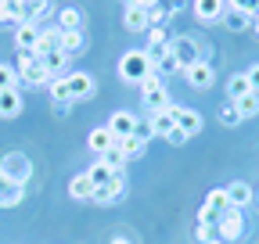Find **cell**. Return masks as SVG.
Here are the masks:
<instances>
[{"instance_id":"obj_3","label":"cell","mask_w":259,"mask_h":244,"mask_svg":"<svg viewBox=\"0 0 259 244\" xmlns=\"http://www.w3.org/2000/svg\"><path fill=\"white\" fill-rule=\"evenodd\" d=\"M141 101H144V108H151V115L169 108V90H166V83H162L158 72H151V76L141 83Z\"/></svg>"},{"instance_id":"obj_37","label":"cell","mask_w":259,"mask_h":244,"mask_svg":"<svg viewBox=\"0 0 259 244\" xmlns=\"http://www.w3.org/2000/svg\"><path fill=\"white\" fill-rule=\"evenodd\" d=\"M220 122H223V126H238V122H241V111H238V104H234V101L220 111Z\"/></svg>"},{"instance_id":"obj_22","label":"cell","mask_w":259,"mask_h":244,"mask_svg":"<svg viewBox=\"0 0 259 244\" xmlns=\"http://www.w3.org/2000/svg\"><path fill=\"white\" fill-rule=\"evenodd\" d=\"M40 61H44V69H47V76H51V79L69 76V72H65V65H69V54H65V50H51V54H44Z\"/></svg>"},{"instance_id":"obj_44","label":"cell","mask_w":259,"mask_h":244,"mask_svg":"<svg viewBox=\"0 0 259 244\" xmlns=\"http://www.w3.org/2000/svg\"><path fill=\"white\" fill-rule=\"evenodd\" d=\"M112 244H134V240H130V237H122V233H119V237H112Z\"/></svg>"},{"instance_id":"obj_29","label":"cell","mask_w":259,"mask_h":244,"mask_svg":"<svg viewBox=\"0 0 259 244\" xmlns=\"http://www.w3.org/2000/svg\"><path fill=\"white\" fill-rule=\"evenodd\" d=\"M148 118H151V130H155V137H169V130L177 126L169 111H155V115H148Z\"/></svg>"},{"instance_id":"obj_38","label":"cell","mask_w":259,"mask_h":244,"mask_svg":"<svg viewBox=\"0 0 259 244\" xmlns=\"http://www.w3.org/2000/svg\"><path fill=\"white\" fill-rule=\"evenodd\" d=\"M227 8H231V11H245V15H252V18H255L259 0H227Z\"/></svg>"},{"instance_id":"obj_46","label":"cell","mask_w":259,"mask_h":244,"mask_svg":"<svg viewBox=\"0 0 259 244\" xmlns=\"http://www.w3.org/2000/svg\"><path fill=\"white\" fill-rule=\"evenodd\" d=\"M209 244H223V240H220V237H216V240H209Z\"/></svg>"},{"instance_id":"obj_14","label":"cell","mask_w":259,"mask_h":244,"mask_svg":"<svg viewBox=\"0 0 259 244\" xmlns=\"http://www.w3.org/2000/svg\"><path fill=\"white\" fill-rule=\"evenodd\" d=\"M108 130L115 133V140H119V137H134V130H137V115H134V111H115V115L108 118Z\"/></svg>"},{"instance_id":"obj_47","label":"cell","mask_w":259,"mask_h":244,"mask_svg":"<svg viewBox=\"0 0 259 244\" xmlns=\"http://www.w3.org/2000/svg\"><path fill=\"white\" fill-rule=\"evenodd\" d=\"M255 205H259V191H255Z\"/></svg>"},{"instance_id":"obj_26","label":"cell","mask_w":259,"mask_h":244,"mask_svg":"<svg viewBox=\"0 0 259 244\" xmlns=\"http://www.w3.org/2000/svg\"><path fill=\"white\" fill-rule=\"evenodd\" d=\"M155 72H158V76H173V72H180V61L173 57L169 47H166V50H158V57H155Z\"/></svg>"},{"instance_id":"obj_32","label":"cell","mask_w":259,"mask_h":244,"mask_svg":"<svg viewBox=\"0 0 259 244\" xmlns=\"http://www.w3.org/2000/svg\"><path fill=\"white\" fill-rule=\"evenodd\" d=\"M115 147L122 151L126 162H130V158H137L141 151H144V140H137V137H119V140H115Z\"/></svg>"},{"instance_id":"obj_15","label":"cell","mask_w":259,"mask_h":244,"mask_svg":"<svg viewBox=\"0 0 259 244\" xmlns=\"http://www.w3.org/2000/svg\"><path fill=\"white\" fill-rule=\"evenodd\" d=\"M87 144H90V151H94V155L101 158L105 151H112V147H115V133H112L108 126H97V130L87 137Z\"/></svg>"},{"instance_id":"obj_12","label":"cell","mask_w":259,"mask_h":244,"mask_svg":"<svg viewBox=\"0 0 259 244\" xmlns=\"http://www.w3.org/2000/svg\"><path fill=\"white\" fill-rule=\"evenodd\" d=\"M227 0H194V18L198 22H223Z\"/></svg>"},{"instance_id":"obj_4","label":"cell","mask_w":259,"mask_h":244,"mask_svg":"<svg viewBox=\"0 0 259 244\" xmlns=\"http://www.w3.org/2000/svg\"><path fill=\"white\" fill-rule=\"evenodd\" d=\"M245 230H248V223H245V208H231V212H223V216L216 219V237H220L223 244L241 240Z\"/></svg>"},{"instance_id":"obj_42","label":"cell","mask_w":259,"mask_h":244,"mask_svg":"<svg viewBox=\"0 0 259 244\" xmlns=\"http://www.w3.org/2000/svg\"><path fill=\"white\" fill-rule=\"evenodd\" d=\"M166 140H169V144H184V140H187V133H184V130H180V126H173V130H169V137H166Z\"/></svg>"},{"instance_id":"obj_33","label":"cell","mask_w":259,"mask_h":244,"mask_svg":"<svg viewBox=\"0 0 259 244\" xmlns=\"http://www.w3.org/2000/svg\"><path fill=\"white\" fill-rule=\"evenodd\" d=\"M234 104H238L241 118H255V115H259V94H245V97L234 101Z\"/></svg>"},{"instance_id":"obj_43","label":"cell","mask_w":259,"mask_h":244,"mask_svg":"<svg viewBox=\"0 0 259 244\" xmlns=\"http://www.w3.org/2000/svg\"><path fill=\"white\" fill-rule=\"evenodd\" d=\"M158 0H126V8H155Z\"/></svg>"},{"instance_id":"obj_19","label":"cell","mask_w":259,"mask_h":244,"mask_svg":"<svg viewBox=\"0 0 259 244\" xmlns=\"http://www.w3.org/2000/svg\"><path fill=\"white\" fill-rule=\"evenodd\" d=\"M83 47H87V36H83V29H61V50L69 54V57L83 54Z\"/></svg>"},{"instance_id":"obj_8","label":"cell","mask_w":259,"mask_h":244,"mask_svg":"<svg viewBox=\"0 0 259 244\" xmlns=\"http://www.w3.org/2000/svg\"><path fill=\"white\" fill-rule=\"evenodd\" d=\"M122 194H126V172H115L105 187H94V198L90 201H97V205H119Z\"/></svg>"},{"instance_id":"obj_25","label":"cell","mask_w":259,"mask_h":244,"mask_svg":"<svg viewBox=\"0 0 259 244\" xmlns=\"http://www.w3.org/2000/svg\"><path fill=\"white\" fill-rule=\"evenodd\" d=\"M252 15H245V11H231L227 8V15H223V25L231 29V33H245V29H252Z\"/></svg>"},{"instance_id":"obj_45","label":"cell","mask_w":259,"mask_h":244,"mask_svg":"<svg viewBox=\"0 0 259 244\" xmlns=\"http://www.w3.org/2000/svg\"><path fill=\"white\" fill-rule=\"evenodd\" d=\"M252 33H255V36H259V18H255V22H252Z\"/></svg>"},{"instance_id":"obj_9","label":"cell","mask_w":259,"mask_h":244,"mask_svg":"<svg viewBox=\"0 0 259 244\" xmlns=\"http://www.w3.org/2000/svg\"><path fill=\"white\" fill-rule=\"evenodd\" d=\"M184 79H187L194 90H209V86H212V79H216V72H212L209 61H194L191 69H184Z\"/></svg>"},{"instance_id":"obj_31","label":"cell","mask_w":259,"mask_h":244,"mask_svg":"<svg viewBox=\"0 0 259 244\" xmlns=\"http://www.w3.org/2000/svg\"><path fill=\"white\" fill-rule=\"evenodd\" d=\"M22 11H25V22H40V18H47L51 4H47V0H25Z\"/></svg>"},{"instance_id":"obj_6","label":"cell","mask_w":259,"mask_h":244,"mask_svg":"<svg viewBox=\"0 0 259 244\" xmlns=\"http://www.w3.org/2000/svg\"><path fill=\"white\" fill-rule=\"evenodd\" d=\"M0 172L11 176L15 183H25L32 176V162H29V155H22V151H8V155L0 158Z\"/></svg>"},{"instance_id":"obj_23","label":"cell","mask_w":259,"mask_h":244,"mask_svg":"<svg viewBox=\"0 0 259 244\" xmlns=\"http://www.w3.org/2000/svg\"><path fill=\"white\" fill-rule=\"evenodd\" d=\"M69 194H72V201H90L94 198V183H90L87 172H79V176L69 179Z\"/></svg>"},{"instance_id":"obj_20","label":"cell","mask_w":259,"mask_h":244,"mask_svg":"<svg viewBox=\"0 0 259 244\" xmlns=\"http://www.w3.org/2000/svg\"><path fill=\"white\" fill-rule=\"evenodd\" d=\"M69 86H72V101H83L94 94V76L90 72H69Z\"/></svg>"},{"instance_id":"obj_2","label":"cell","mask_w":259,"mask_h":244,"mask_svg":"<svg viewBox=\"0 0 259 244\" xmlns=\"http://www.w3.org/2000/svg\"><path fill=\"white\" fill-rule=\"evenodd\" d=\"M18 79L25 83V86H51V76H47V69H44V61L36 57V54H25V50H18Z\"/></svg>"},{"instance_id":"obj_11","label":"cell","mask_w":259,"mask_h":244,"mask_svg":"<svg viewBox=\"0 0 259 244\" xmlns=\"http://www.w3.org/2000/svg\"><path fill=\"white\" fill-rule=\"evenodd\" d=\"M15 47L25 50V54H36V47H40V25H36V22L18 25V29H15Z\"/></svg>"},{"instance_id":"obj_10","label":"cell","mask_w":259,"mask_h":244,"mask_svg":"<svg viewBox=\"0 0 259 244\" xmlns=\"http://www.w3.org/2000/svg\"><path fill=\"white\" fill-rule=\"evenodd\" d=\"M25 198V183H15L11 176L0 172V208H15Z\"/></svg>"},{"instance_id":"obj_41","label":"cell","mask_w":259,"mask_h":244,"mask_svg":"<svg viewBox=\"0 0 259 244\" xmlns=\"http://www.w3.org/2000/svg\"><path fill=\"white\" fill-rule=\"evenodd\" d=\"M248 86H252V94H259V61H255V65H248Z\"/></svg>"},{"instance_id":"obj_5","label":"cell","mask_w":259,"mask_h":244,"mask_svg":"<svg viewBox=\"0 0 259 244\" xmlns=\"http://www.w3.org/2000/svg\"><path fill=\"white\" fill-rule=\"evenodd\" d=\"M169 115H173V122L187 133V137H198L202 133V126H205V118L194 111V108H184V104H177V101H169V108H166Z\"/></svg>"},{"instance_id":"obj_27","label":"cell","mask_w":259,"mask_h":244,"mask_svg":"<svg viewBox=\"0 0 259 244\" xmlns=\"http://www.w3.org/2000/svg\"><path fill=\"white\" fill-rule=\"evenodd\" d=\"M205 208H212L216 216L231 212V198H227V187H216V191H209V198H205Z\"/></svg>"},{"instance_id":"obj_17","label":"cell","mask_w":259,"mask_h":244,"mask_svg":"<svg viewBox=\"0 0 259 244\" xmlns=\"http://www.w3.org/2000/svg\"><path fill=\"white\" fill-rule=\"evenodd\" d=\"M122 22H126L130 33H148V29H151L148 8H126V11H122Z\"/></svg>"},{"instance_id":"obj_40","label":"cell","mask_w":259,"mask_h":244,"mask_svg":"<svg viewBox=\"0 0 259 244\" xmlns=\"http://www.w3.org/2000/svg\"><path fill=\"white\" fill-rule=\"evenodd\" d=\"M198 240H202V244L216 240V223H198Z\"/></svg>"},{"instance_id":"obj_13","label":"cell","mask_w":259,"mask_h":244,"mask_svg":"<svg viewBox=\"0 0 259 244\" xmlns=\"http://www.w3.org/2000/svg\"><path fill=\"white\" fill-rule=\"evenodd\" d=\"M51 101H54V108L58 111H65L72 104V86H69V76H58V79H51Z\"/></svg>"},{"instance_id":"obj_24","label":"cell","mask_w":259,"mask_h":244,"mask_svg":"<svg viewBox=\"0 0 259 244\" xmlns=\"http://www.w3.org/2000/svg\"><path fill=\"white\" fill-rule=\"evenodd\" d=\"M245 94H252V86H248V76H245V72H234L231 79H227V97H231V101H241Z\"/></svg>"},{"instance_id":"obj_21","label":"cell","mask_w":259,"mask_h":244,"mask_svg":"<svg viewBox=\"0 0 259 244\" xmlns=\"http://www.w3.org/2000/svg\"><path fill=\"white\" fill-rule=\"evenodd\" d=\"M22 115V94L18 90H0V118Z\"/></svg>"},{"instance_id":"obj_7","label":"cell","mask_w":259,"mask_h":244,"mask_svg":"<svg viewBox=\"0 0 259 244\" xmlns=\"http://www.w3.org/2000/svg\"><path fill=\"white\" fill-rule=\"evenodd\" d=\"M169 50H173V57L180 61V72L191 69L194 61H202V50H198V40H194V36H177V40H169Z\"/></svg>"},{"instance_id":"obj_16","label":"cell","mask_w":259,"mask_h":244,"mask_svg":"<svg viewBox=\"0 0 259 244\" xmlns=\"http://www.w3.org/2000/svg\"><path fill=\"white\" fill-rule=\"evenodd\" d=\"M51 50H61V25H44V29H40L36 57H44V54H51Z\"/></svg>"},{"instance_id":"obj_18","label":"cell","mask_w":259,"mask_h":244,"mask_svg":"<svg viewBox=\"0 0 259 244\" xmlns=\"http://www.w3.org/2000/svg\"><path fill=\"white\" fill-rule=\"evenodd\" d=\"M227 198H231V208H245V205L255 201V191L248 187L245 179H238V183H231V187H227Z\"/></svg>"},{"instance_id":"obj_34","label":"cell","mask_w":259,"mask_h":244,"mask_svg":"<svg viewBox=\"0 0 259 244\" xmlns=\"http://www.w3.org/2000/svg\"><path fill=\"white\" fill-rule=\"evenodd\" d=\"M101 162H105L108 169H115V172H126V165H130V162H126V155H122V151H119V147H112V151H105V155H101Z\"/></svg>"},{"instance_id":"obj_30","label":"cell","mask_w":259,"mask_h":244,"mask_svg":"<svg viewBox=\"0 0 259 244\" xmlns=\"http://www.w3.org/2000/svg\"><path fill=\"white\" fill-rule=\"evenodd\" d=\"M58 25L61 29H83V11L79 8H61L58 11Z\"/></svg>"},{"instance_id":"obj_48","label":"cell","mask_w":259,"mask_h":244,"mask_svg":"<svg viewBox=\"0 0 259 244\" xmlns=\"http://www.w3.org/2000/svg\"><path fill=\"white\" fill-rule=\"evenodd\" d=\"M255 18H259V8H255Z\"/></svg>"},{"instance_id":"obj_35","label":"cell","mask_w":259,"mask_h":244,"mask_svg":"<svg viewBox=\"0 0 259 244\" xmlns=\"http://www.w3.org/2000/svg\"><path fill=\"white\" fill-rule=\"evenodd\" d=\"M166 47H169V40H166V29H162V25L148 29V50H166Z\"/></svg>"},{"instance_id":"obj_36","label":"cell","mask_w":259,"mask_h":244,"mask_svg":"<svg viewBox=\"0 0 259 244\" xmlns=\"http://www.w3.org/2000/svg\"><path fill=\"white\" fill-rule=\"evenodd\" d=\"M15 83H18V72H15V65L0 61V90H15Z\"/></svg>"},{"instance_id":"obj_39","label":"cell","mask_w":259,"mask_h":244,"mask_svg":"<svg viewBox=\"0 0 259 244\" xmlns=\"http://www.w3.org/2000/svg\"><path fill=\"white\" fill-rule=\"evenodd\" d=\"M134 137H137V140H144V144L155 137V130H151V118H137V130H134Z\"/></svg>"},{"instance_id":"obj_1","label":"cell","mask_w":259,"mask_h":244,"mask_svg":"<svg viewBox=\"0 0 259 244\" xmlns=\"http://www.w3.org/2000/svg\"><path fill=\"white\" fill-rule=\"evenodd\" d=\"M151 72H155V57L148 50H126L119 57V79L126 83H144Z\"/></svg>"},{"instance_id":"obj_28","label":"cell","mask_w":259,"mask_h":244,"mask_svg":"<svg viewBox=\"0 0 259 244\" xmlns=\"http://www.w3.org/2000/svg\"><path fill=\"white\" fill-rule=\"evenodd\" d=\"M87 176H90V183H94V187H105V183H108V179L115 176V169H108V165H105L101 158H97V162H94V165L87 169Z\"/></svg>"}]
</instances>
